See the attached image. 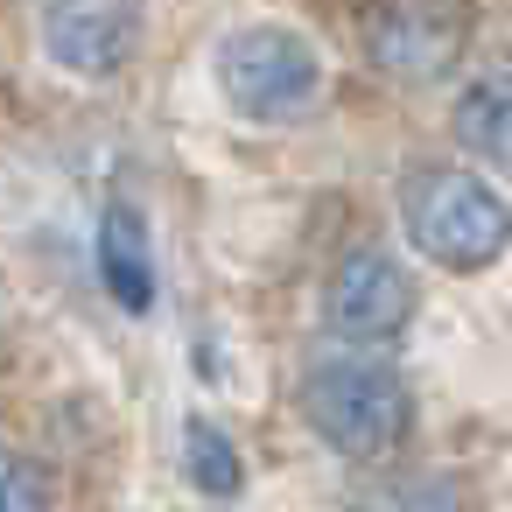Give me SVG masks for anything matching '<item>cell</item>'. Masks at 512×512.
Listing matches in <instances>:
<instances>
[{"mask_svg":"<svg viewBox=\"0 0 512 512\" xmlns=\"http://www.w3.org/2000/svg\"><path fill=\"white\" fill-rule=\"evenodd\" d=\"M456 141L491 162V169H512V71H491V78H470L456 113H449Z\"/></svg>","mask_w":512,"mask_h":512,"instance_id":"obj_8","label":"cell"},{"mask_svg":"<svg viewBox=\"0 0 512 512\" xmlns=\"http://www.w3.org/2000/svg\"><path fill=\"white\" fill-rule=\"evenodd\" d=\"M295 407H302L309 435L351 463H386L414 435V393L379 351L316 358L295 386Z\"/></svg>","mask_w":512,"mask_h":512,"instance_id":"obj_1","label":"cell"},{"mask_svg":"<svg viewBox=\"0 0 512 512\" xmlns=\"http://www.w3.org/2000/svg\"><path fill=\"white\" fill-rule=\"evenodd\" d=\"M400 225H407V246L442 274H484L512 246V204L456 162H421L400 183Z\"/></svg>","mask_w":512,"mask_h":512,"instance_id":"obj_2","label":"cell"},{"mask_svg":"<svg viewBox=\"0 0 512 512\" xmlns=\"http://www.w3.org/2000/svg\"><path fill=\"white\" fill-rule=\"evenodd\" d=\"M218 92L253 127H288L323 99V50L288 22H246L211 57Z\"/></svg>","mask_w":512,"mask_h":512,"instance_id":"obj_3","label":"cell"},{"mask_svg":"<svg viewBox=\"0 0 512 512\" xmlns=\"http://www.w3.org/2000/svg\"><path fill=\"white\" fill-rule=\"evenodd\" d=\"M470 36H477L470 0H372L358 22L365 64L407 92L456 78V64L470 57Z\"/></svg>","mask_w":512,"mask_h":512,"instance_id":"obj_4","label":"cell"},{"mask_svg":"<svg viewBox=\"0 0 512 512\" xmlns=\"http://www.w3.org/2000/svg\"><path fill=\"white\" fill-rule=\"evenodd\" d=\"M358 512H463V491L442 470H393V477L365 484Z\"/></svg>","mask_w":512,"mask_h":512,"instance_id":"obj_10","label":"cell"},{"mask_svg":"<svg viewBox=\"0 0 512 512\" xmlns=\"http://www.w3.org/2000/svg\"><path fill=\"white\" fill-rule=\"evenodd\" d=\"M414 309H421L414 274L386 246H351L323 281V330L344 351H393L407 337Z\"/></svg>","mask_w":512,"mask_h":512,"instance_id":"obj_5","label":"cell"},{"mask_svg":"<svg viewBox=\"0 0 512 512\" xmlns=\"http://www.w3.org/2000/svg\"><path fill=\"white\" fill-rule=\"evenodd\" d=\"M0 512H50V470L0 442Z\"/></svg>","mask_w":512,"mask_h":512,"instance_id":"obj_11","label":"cell"},{"mask_svg":"<svg viewBox=\"0 0 512 512\" xmlns=\"http://www.w3.org/2000/svg\"><path fill=\"white\" fill-rule=\"evenodd\" d=\"M36 29L57 71L106 85L134 64L141 43V0H36Z\"/></svg>","mask_w":512,"mask_h":512,"instance_id":"obj_6","label":"cell"},{"mask_svg":"<svg viewBox=\"0 0 512 512\" xmlns=\"http://www.w3.org/2000/svg\"><path fill=\"white\" fill-rule=\"evenodd\" d=\"M99 274H106V288H113V302L120 309H148L155 302V246H148V218H141V204H127V197H113L106 211H99Z\"/></svg>","mask_w":512,"mask_h":512,"instance_id":"obj_7","label":"cell"},{"mask_svg":"<svg viewBox=\"0 0 512 512\" xmlns=\"http://www.w3.org/2000/svg\"><path fill=\"white\" fill-rule=\"evenodd\" d=\"M183 470L204 498H239L246 484V463H239V442L211 421V414H190L183 421Z\"/></svg>","mask_w":512,"mask_h":512,"instance_id":"obj_9","label":"cell"}]
</instances>
